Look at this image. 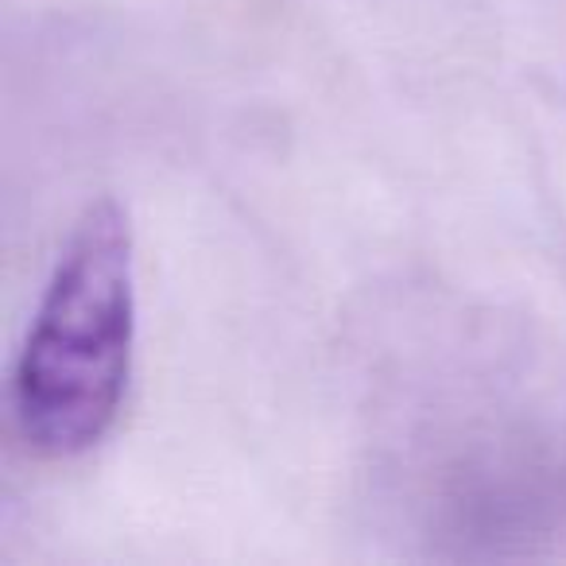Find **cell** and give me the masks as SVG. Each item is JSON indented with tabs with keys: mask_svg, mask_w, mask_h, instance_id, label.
<instances>
[{
	"mask_svg": "<svg viewBox=\"0 0 566 566\" xmlns=\"http://www.w3.org/2000/svg\"><path fill=\"white\" fill-rule=\"evenodd\" d=\"M136 357V249L117 198L82 210L12 369V419L28 450L71 462L117 427Z\"/></svg>",
	"mask_w": 566,
	"mask_h": 566,
	"instance_id": "1",
	"label": "cell"
}]
</instances>
